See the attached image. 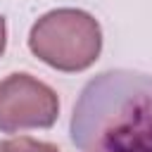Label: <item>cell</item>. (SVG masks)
<instances>
[{"label": "cell", "instance_id": "1", "mask_svg": "<svg viewBox=\"0 0 152 152\" xmlns=\"http://www.w3.org/2000/svg\"><path fill=\"white\" fill-rule=\"evenodd\" d=\"M78 152H152V76L114 69L95 76L71 116Z\"/></svg>", "mask_w": 152, "mask_h": 152}, {"label": "cell", "instance_id": "2", "mask_svg": "<svg viewBox=\"0 0 152 152\" xmlns=\"http://www.w3.org/2000/svg\"><path fill=\"white\" fill-rule=\"evenodd\" d=\"M31 52L59 71L88 69L102 50V28L83 10H52L43 14L28 33Z\"/></svg>", "mask_w": 152, "mask_h": 152}, {"label": "cell", "instance_id": "3", "mask_svg": "<svg viewBox=\"0 0 152 152\" xmlns=\"http://www.w3.org/2000/svg\"><path fill=\"white\" fill-rule=\"evenodd\" d=\"M57 93L31 74H12L0 81V131L50 128L57 121Z\"/></svg>", "mask_w": 152, "mask_h": 152}, {"label": "cell", "instance_id": "4", "mask_svg": "<svg viewBox=\"0 0 152 152\" xmlns=\"http://www.w3.org/2000/svg\"><path fill=\"white\" fill-rule=\"evenodd\" d=\"M0 152H59L55 145L28 138V135H19V138H10L0 142Z\"/></svg>", "mask_w": 152, "mask_h": 152}, {"label": "cell", "instance_id": "5", "mask_svg": "<svg viewBox=\"0 0 152 152\" xmlns=\"http://www.w3.org/2000/svg\"><path fill=\"white\" fill-rule=\"evenodd\" d=\"M5 43H7V28H5V19L0 17V55L5 52Z\"/></svg>", "mask_w": 152, "mask_h": 152}]
</instances>
